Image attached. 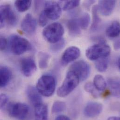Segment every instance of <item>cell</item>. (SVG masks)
<instances>
[{
    "mask_svg": "<svg viewBox=\"0 0 120 120\" xmlns=\"http://www.w3.org/2000/svg\"><path fill=\"white\" fill-rule=\"evenodd\" d=\"M56 88L55 78L50 75H45L38 80L36 89L39 93L45 97H50L54 94Z\"/></svg>",
    "mask_w": 120,
    "mask_h": 120,
    "instance_id": "6da1fadb",
    "label": "cell"
},
{
    "mask_svg": "<svg viewBox=\"0 0 120 120\" xmlns=\"http://www.w3.org/2000/svg\"><path fill=\"white\" fill-rule=\"evenodd\" d=\"M79 81L78 76L74 72L69 71L64 82L57 90V95L60 97L67 96L76 88Z\"/></svg>",
    "mask_w": 120,
    "mask_h": 120,
    "instance_id": "7a4b0ae2",
    "label": "cell"
},
{
    "mask_svg": "<svg viewBox=\"0 0 120 120\" xmlns=\"http://www.w3.org/2000/svg\"><path fill=\"white\" fill-rule=\"evenodd\" d=\"M64 33L62 25L59 22H53L46 26L43 31V35L48 42L54 44L62 39Z\"/></svg>",
    "mask_w": 120,
    "mask_h": 120,
    "instance_id": "3957f363",
    "label": "cell"
},
{
    "mask_svg": "<svg viewBox=\"0 0 120 120\" xmlns=\"http://www.w3.org/2000/svg\"><path fill=\"white\" fill-rule=\"evenodd\" d=\"M10 47L12 52L16 55H22L32 49V45L27 39L17 35L11 36Z\"/></svg>",
    "mask_w": 120,
    "mask_h": 120,
    "instance_id": "277c9868",
    "label": "cell"
},
{
    "mask_svg": "<svg viewBox=\"0 0 120 120\" xmlns=\"http://www.w3.org/2000/svg\"><path fill=\"white\" fill-rule=\"evenodd\" d=\"M111 52V48L107 45L99 44L89 47L86 51V55L88 59L96 60L107 58Z\"/></svg>",
    "mask_w": 120,
    "mask_h": 120,
    "instance_id": "5b68a950",
    "label": "cell"
},
{
    "mask_svg": "<svg viewBox=\"0 0 120 120\" xmlns=\"http://www.w3.org/2000/svg\"><path fill=\"white\" fill-rule=\"evenodd\" d=\"M8 111L10 116L18 120H24L28 116L30 109L27 104L18 102L11 104Z\"/></svg>",
    "mask_w": 120,
    "mask_h": 120,
    "instance_id": "8992f818",
    "label": "cell"
},
{
    "mask_svg": "<svg viewBox=\"0 0 120 120\" xmlns=\"http://www.w3.org/2000/svg\"><path fill=\"white\" fill-rule=\"evenodd\" d=\"M69 71L74 72L79 77V80L85 81L89 77L90 73V66L84 60H79L71 64Z\"/></svg>",
    "mask_w": 120,
    "mask_h": 120,
    "instance_id": "52a82bcc",
    "label": "cell"
},
{
    "mask_svg": "<svg viewBox=\"0 0 120 120\" xmlns=\"http://www.w3.org/2000/svg\"><path fill=\"white\" fill-rule=\"evenodd\" d=\"M0 19L6 23L14 26L17 22V17L9 4L0 5Z\"/></svg>",
    "mask_w": 120,
    "mask_h": 120,
    "instance_id": "ba28073f",
    "label": "cell"
},
{
    "mask_svg": "<svg viewBox=\"0 0 120 120\" xmlns=\"http://www.w3.org/2000/svg\"><path fill=\"white\" fill-rule=\"evenodd\" d=\"M44 13L48 19H58L62 14V9L59 3L55 1H48L45 3Z\"/></svg>",
    "mask_w": 120,
    "mask_h": 120,
    "instance_id": "9c48e42d",
    "label": "cell"
},
{
    "mask_svg": "<svg viewBox=\"0 0 120 120\" xmlns=\"http://www.w3.org/2000/svg\"><path fill=\"white\" fill-rule=\"evenodd\" d=\"M21 26L23 31L29 35H32L36 30L37 22L32 15L29 13L22 19Z\"/></svg>",
    "mask_w": 120,
    "mask_h": 120,
    "instance_id": "30bf717a",
    "label": "cell"
},
{
    "mask_svg": "<svg viewBox=\"0 0 120 120\" xmlns=\"http://www.w3.org/2000/svg\"><path fill=\"white\" fill-rule=\"evenodd\" d=\"M21 70L22 74L27 77L31 76L37 71V65L31 58L22 59L20 62Z\"/></svg>",
    "mask_w": 120,
    "mask_h": 120,
    "instance_id": "8fae6325",
    "label": "cell"
},
{
    "mask_svg": "<svg viewBox=\"0 0 120 120\" xmlns=\"http://www.w3.org/2000/svg\"><path fill=\"white\" fill-rule=\"evenodd\" d=\"M80 49L76 46H71L67 48L64 52L61 62L63 65H66L77 60L80 55Z\"/></svg>",
    "mask_w": 120,
    "mask_h": 120,
    "instance_id": "7c38bea8",
    "label": "cell"
},
{
    "mask_svg": "<svg viewBox=\"0 0 120 120\" xmlns=\"http://www.w3.org/2000/svg\"><path fill=\"white\" fill-rule=\"evenodd\" d=\"M102 109L103 106L101 104L96 102H89L86 106L84 113L86 116L93 118L99 115Z\"/></svg>",
    "mask_w": 120,
    "mask_h": 120,
    "instance_id": "4fadbf2b",
    "label": "cell"
},
{
    "mask_svg": "<svg viewBox=\"0 0 120 120\" xmlns=\"http://www.w3.org/2000/svg\"><path fill=\"white\" fill-rule=\"evenodd\" d=\"M116 4L115 0H99L97 5L98 12L104 16H109L112 13Z\"/></svg>",
    "mask_w": 120,
    "mask_h": 120,
    "instance_id": "5bb4252c",
    "label": "cell"
},
{
    "mask_svg": "<svg viewBox=\"0 0 120 120\" xmlns=\"http://www.w3.org/2000/svg\"><path fill=\"white\" fill-rule=\"evenodd\" d=\"M26 93L28 99L34 106L43 103L41 94L36 88L33 86H28L26 90Z\"/></svg>",
    "mask_w": 120,
    "mask_h": 120,
    "instance_id": "9a60e30c",
    "label": "cell"
},
{
    "mask_svg": "<svg viewBox=\"0 0 120 120\" xmlns=\"http://www.w3.org/2000/svg\"><path fill=\"white\" fill-rule=\"evenodd\" d=\"M35 120H48V109L46 104L43 103L34 106Z\"/></svg>",
    "mask_w": 120,
    "mask_h": 120,
    "instance_id": "2e32d148",
    "label": "cell"
},
{
    "mask_svg": "<svg viewBox=\"0 0 120 120\" xmlns=\"http://www.w3.org/2000/svg\"><path fill=\"white\" fill-rule=\"evenodd\" d=\"M12 72L7 67H0V88L6 86L11 80Z\"/></svg>",
    "mask_w": 120,
    "mask_h": 120,
    "instance_id": "e0dca14e",
    "label": "cell"
},
{
    "mask_svg": "<svg viewBox=\"0 0 120 120\" xmlns=\"http://www.w3.org/2000/svg\"><path fill=\"white\" fill-rule=\"evenodd\" d=\"M67 27L70 34L72 36H78L81 33L78 19H71L68 20L67 22Z\"/></svg>",
    "mask_w": 120,
    "mask_h": 120,
    "instance_id": "ac0fdd59",
    "label": "cell"
},
{
    "mask_svg": "<svg viewBox=\"0 0 120 120\" xmlns=\"http://www.w3.org/2000/svg\"><path fill=\"white\" fill-rule=\"evenodd\" d=\"M108 82L113 95L119 98L120 96V79L118 77L108 79Z\"/></svg>",
    "mask_w": 120,
    "mask_h": 120,
    "instance_id": "d6986e66",
    "label": "cell"
},
{
    "mask_svg": "<svg viewBox=\"0 0 120 120\" xmlns=\"http://www.w3.org/2000/svg\"><path fill=\"white\" fill-rule=\"evenodd\" d=\"M120 23L117 21L113 22L107 29L106 35L110 38H116L120 35Z\"/></svg>",
    "mask_w": 120,
    "mask_h": 120,
    "instance_id": "ffe728a7",
    "label": "cell"
},
{
    "mask_svg": "<svg viewBox=\"0 0 120 120\" xmlns=\"http://www.w3.org/2000/svg\"><path fill=\"white\" fill-rule=\"evenodd\" d=\"M98 9L97 5L94 6L92 10L93 15V22L91 27V30L93 31H96L98 28L101 22V19L98 15Z\"/></svg>",
    "mask_w": 120,
    "mask_h": 120,
    "instance_id": "44dd1931",
    "label": "cell"
},
{
    "mask_svg": "<svg viewBox=\"0 0 120 120\" xmlns=\"http://www.w3.org/2000/svg\"><path fill=\"white\" fill-rule=\"evenodd\" d=\"M93 84L96 89L99 91H104L107 87V82L104 77L101 75L95 76Z\"/></svg>",
    "mask_w": 120,
    "mask_h": 120,
    "instance_id": "7402d4cb",
    "label": "cell"
},
{
    "mask_svg": "<svg viewBox=\"0 0 120 120\" xmlns=\"http://www.w3.org/2000/svg\"><path fill=\"white\" fill-rule=\"evenodd\" d=\"M50 56L46 52H40L38 54V65L40 69H45L48 67Z\"/></svg>",
    "mask_w": 120,
    "mask_h": 120,
    "instance_id": "603a6c76",
    "label": "cell"
},
{
    "mask_svg": "<svg viewBox=\"0 0 120 120\" xmlns=\"http://www.w3.org/2000/svg\"><path fill=\"white\" fill-rule=\"evenodd\" d=\"M32 3L31 0H19L15 2V5L17 10L20 12H24L28 10L30 7Z\"/></svg>",
    "mask_w": 120,
    "mask_h": 120,
    "instance_id": "cb8c5ba5",
    "label": "cell"
},
{
    "mask_svg": "<svg viewBox=\"0 0 120 120\" xmlns=\"http://www.w3.org/2000/svg\"><path fill=\"white\" fill-rule=\"evenodd\" d=\"M109 60L107 58L100 59L96 60L95 65L96 69L100 72L105 71L108 67Z\"/></svg>",
    "mask_w": 120,
    "mask_h": 120,
    "instance_id": "d4e9b609",
    "label": "cell"
},
{
    "mask_svg": "<svg viewBox=\"0 0 120 120\" xmlns=\"http://www.w3.org/2000/svg\"><path fill=\"white\" fill-rule=\"evenodd\" d=\"M90 16L88 13L83 14L78 19L80 28L83 30L86 29L90 24Z\"/></svg>",
    "mask_w": 120,
    "mask_h": 120,
    "instance_id": "484cf974",
    "label": "cell"
},
{
    "mask_svg": "<svg viewBox=\"0 0 120 120\" xmlns=\"http://www.w3.org/2000/svg\"><path fill=\"white\" fill-rule=\"evenodd\" d=\"M66 109V104L64 102L61 101H56L54 102L52 111L53 114H57L62 112Z\"/></svg>",
    "mask_w": 120,
    "mask_h": 120,
    "instance_id": "4316f807",
    "label": "cell"
},
{
    "mask_svg": "<svg viewBox=\"0 0 120 120\" xmlns=\"http://www.w3.org/2000/svg\"><path fill=\"white\" fill-rule=\"evenodd\" d=\"M80 3V0H67L64 3V5L63 6L64 10H69L73 9L77 7Z\"/></svg>",
    "mask_w": 120,
    "mask_h": 120,
    "instance_id": "83f0119b",
    "label": "cell"
},
{
    "mask_svg": "<svg viewBox=\"0 0 120 120\" xmlns=\"http://www.w3.org/2000/svg\"><path fill=\"white\" fill-rule=\"evenodd\" d=\"M84 88H85V90L87 92H88L89 93L91 94H92L93 95V96H94L95 97H98L99 94L98 93H97V92L95 90H96V89L95 88L93 83H92L91 82H87L85 85Z\"/></svg>",
    "mask_w": 120,
    "mask_h": 120,
    "instance_id": "f1b7e54d",
    "label": "cell"
},
{
    "mask_svg": "<svg viewBox=\"0 0 120 120\" xmlns=\"http://www.w3.org/2000/svg\"><path fill=\"white\" fill-rule=\"evenodd\" d=\"M51 46L52 50L54 52H58L64 48L65 45V42L64 39H61L59 41L54 44Z\"/></svg>",
    "mask_w": 120,
    "mask_h": 120,
    "instance_id": "f546056e",
    "label": "cell"
},
{
    "mask_svg": "<svg viewBox=\"0 0 120 120\" xmlns=\"http://www.w3.org/2000/svg\"><path fill=\"white\" fill-rule=\"evenodd\" d=\"M48 22V19L43 11L40 15L38 19V23L40 26L45 27Z\"/></svg>",
    "mask_w": 120,
    "mask_h": 120,
    "instance_id": "4dcf8cb0",
    "label": "cell"
},
{
    "mask_svg": "<svg viewBox=\"0 0 120 120\" xmlns=\"http://www.w3.org/2000/svg\"><path fill=\"white\" fill-rule=\"evenodd\" d=\"M7 45L8 42L7 39L3 37H0V51H3L5 50Z\"/></svg>",
    "mask_w": 120,
    "mask_h": 120,
    "instance_id": "1f68e13d",
    "label": "cell"
},
{
    "mask_svg": "<svg viewBox=\"0 0 120 120\" xmlns=\"http://www.w3.org/2000/svg\"><path fill=\"white\" fill-rule=\"evenodd\" d=\"M8 101V98L7 95L3 94L0 95V109L5 105Z\"/></svg>",
    "mask_w": 120,
    "mask_h": 120,
    "instance_id": "d6a6232c",
    "label": "cell"
},
{
    "mask_svg": "<svg viewBox=\"0 0 120 120\" xmlns=\"http://www.w3.org/2000/svg\"><path fill=\"white\" fill-rule=\"evenodd\" d=\"M55 120H70L69 118L65 116L61 115L58 116L56 119Z\"/></svg>",
    "mask_w": 120,
    "mask_h": 120,
    "instance_id": "836d02e7",
    "label": "cell"
},
{
    "mask_svg": "<svg viewBox=\"0 0 120 120\" xmlns=\"http://www.w3.org/2000/svg\"><path fill=\"white\" fill-rule=\"evenodd\" d=\"M114 47L115 50H118L120 49V40L119 39H118L116 40L114 44Z\"/></svg>",
    "mask_w": 120,
    "mask_h": 120,
    "instance_id": "e575fe53",
    "label": "cell"
},
{
    "mask_svg": "<svg viewBox=\"0 0 120 120\" xmlns=\"http://www.w3.org/2000/svg\"><path fill=\"white\" fill-rule=\"evenodd\" d=\"M5 24L6 23L5 22L0 19V29L4 28V27L5 25Z\"/></svg>",
    "mask_w": 120,
    "mask_h": 120,
    "instance_id": "d590c367",
    "label": "cell"
},
{
    "mask_svg": "<svg viewBox=\"0 0 120 120\" xmlns=\"http://www.w3.org/2000/svg\"><path fill=\"white\" fill-rule=\"evenodd\" d=\"M108 120H120V118L117 116H112L109 118Z\"/></svg>",
    "mask_w": 120,
    "mask_h": 120,
    "instance_id": "8d00e7d4",
    "label": "cell"
},
{
    "mask_svg": "<svg viewBox=\"0 0 120 120\" xmlns=\"http://www.w3.org/2000/svg\"><path fill=\"white\" fill-rule=\"evenodd\" d=\"M117 66L118 67V68H120V58H118V59L117 60Z\"/></svg>",
    "mask_w": 120,
    "mask_h": 120,
    "instance_id": "74e56055",
    "label": "cell"
}]
</instances>
